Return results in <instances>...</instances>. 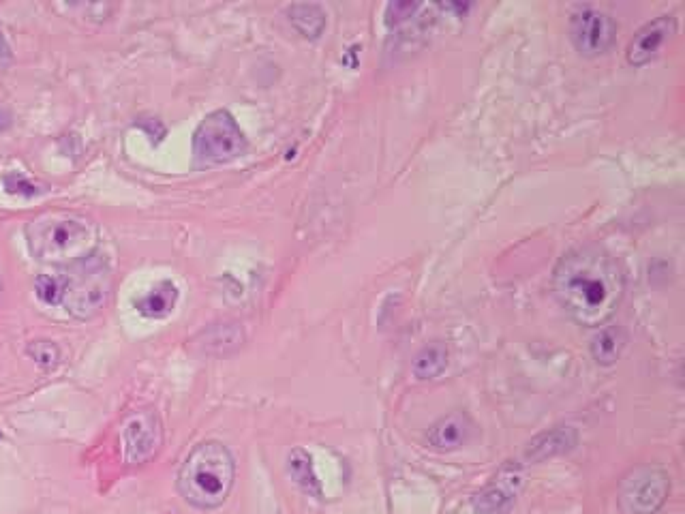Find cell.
Returning a JSON list of instances; mask_svg holds the SVG:
<instances>
[{
    "label": "cell",
    "instance_id": "cell-1",
    "mask_svg": "<svg viewBox=\"0 0 685 514\" xmlns=\"http://www.w3.org/2000/svg\"><path fill=\"white\" fill-rule=\"evenodd\" d=\"M553 292L578 326L602 328L615 317L626 281L611 253L585 245L561 257L553 272Z\"/></svg>",
    "mask_w": 685,
    "mask_h": 514
},
{
    "label": "cell",
    "instance_id": "cell-2",
    "mask_svg": "<svg viewBox=\"0 0 685 514\" xmlns=\"http://www.w3.org/2000/svg\"><path fill=\"white\" fill-rule=\"evenodd\" d=\"M26 243L39 262L73 266L97 251V228L73 210H45L28 221Z\"/></svg>",
    "mask_w": 685,
    "mask_h": 514
},
{
    "label": "cell",
    "instance_id": "cell-3",
    "mask_svg": "<svg viewBox=\"0 0 685 514\" xmlns=\"http://www.w3.org/2000/svg\"><path fill=\"white\" fill-rule=\"evenodd\" d=\"M236 480L234 455L221 442H202L185 459L178 474V491L200 510H215L230 497Z\"/></svg>",
    "mask_w": 685,
    "mask_h": 514
},
{
    "label": "cell",
    "instance_id": "cell-4",
    "mask_svg": "<svg viewBox=\"0 0 685 514\" xmlns=\"http://www.w3.org/2000/svg\"><path fill=\"white\" fill-rule=\"evenodd\" d=\"M67 277V292L63 307L78 320L97 315L112 292V270L101 253L88 255L86 260L73 264Z\"/></svg>",
    "mask_w": 685,
    "mask_h": 514
},
{
    "label": "cell",
    "instance_id": "cell-5",
    "mask_svg": "<svg viewBox=\"0 0 685 514\" xmlns=\"http://www.w3.org/2000/svg\"><path fill=\"white\" fill-rule=\"evenodd\" d=\"M247 135L227 110L210 112L193 133V161L197 168L221 165L245 155Z\"/></svg>",
    "mask_w": 685,
    "mask_h": 514
},
{
    "label": "cell",
    "instance_id": "cell-6",
    "mask_svg": "<svg viewBox=\"0 0 685 514\" xmlns=\"http://www.w3.org/2000/svg\"><path fill=\"white\" fill-rule=\"evenodd\" d=\"M671 493V478L656 465L634 467L621 480L619 504L626 514H656Z\"/></svg>",
    "mask_w": 685,
    "mask_h": 514
},
{
    "label": "cell",
    "instance_id": "cell-7",
    "mask_svg": "<svg viewBox=\"0 0 685 514\" xmlns=\"http://www.w3.org/2000/svg\"><path fill=\"white\" fill-rule=\"evenodd\" d=\"M570 39L578 54L598 58L613 48L617 39V22L606 11L581 7L570 18Z\"/></svg>",
    "mask_w": 685,
    "mask_h": 514
},
{
    "label": "cell",
    "instance_id": "cell-8",
    "mask_svg": "<svg viewBox=\"0 0 685 514\" xmlns=\"http://www.w3.org/2000/svg\"><path fill=\"white\" fill-rule=\"evenodd\" d=\"M163 442L161 418L152 410L131 412L120 429V446L127 465L137 467L157 455Z\"/></svg>",
    "mask_w": 685,
    "mask_h": 514
},
{
    "label": "cell",
    "instance_id": "cell-9",
    "mask_svg": "<svg viewBox=\"0 0 685 514\" xmlns=\"http://www.w3.org/2000/svg\"><path fill=\"white\" fill-rule=\"evenodd\" d=\"M523 472L519 465H506L501 470L491 485H486L471 504L480 514H506L514 506L516 497H519L523 489Z\"/></svg>",
    "mask_w": 685,
    "mask_h": 514
},
{
    "label": "cell",
    "instance_id": "cell-10",
    "mask_svg": "<svg viewBox=\"0 0 685 514\" xmlns=\"http://www.w3.org/2000/svg\"><path fill=\"white\" fill-rule=\"evenodd\" d=\"M677 20L673 15H660L653 22H647L638 33L632 37L626 50V58L632 67H645L653 58L660 54L666 41L675 35Z\"/></svg>",
    "mask_w": 685,
    "mask_h": 514
},
{
    "label": "cell",
    "instance_id": "cell-11",
    "mask_svg": "<svg viewBox=\"0 0 685 514\" xmlns=\"http://www.w3.org/2000/svg\"><path fill=\"white\" fill-rule=\"evenodd\" d=\"M471 431H474V425H471L469 416L463 412H452L439 418L431 427L429 444L439 452H450L465 446L469 442Z\"/></svg>",
    "mask_w": 685,
    "mask_h": 514
},
{
    "label": "cell",
    "instance_id": "cell-12",
    "mask_svg": "<svg viewBox=\"0 0 685 514\" xmlns=\"http://www.w3.org/2000/svg\"><path fill=\"white\" fill-rule=\"evenodd\" d=\"M178 302V287L172 281H161L150 287L146 294L133 300L135 309L150 320H163L170 315Z\"/></svg>",
    "mask_w": 685,
    "mask_h": 514
},
{
    "label": "cell",
    "instance_id": "cell-13",
    "mask_svg": "<svg viewBox=\"0 0 685 514\" xmlns=\"http://www.w3.org/2000/svg\"><path fill=\"white\" fill-rule=\"evenodd\" d=\"M287 472L304 493L311 495V497H317V500H322V495H324L322 482H319V478L315 474V465H313V459L307 450L296 448V450L289 452Z\"/></svg>",
    "mask_w": 685,
    "mask_h": 514
},
{
    "label": "cell",
    "instance_id": "cell-14",
    "mask_svg": "<svg viewBox=\"0 0 685 514\" xmlns=\"http://www.w3.org/2000/svg\"><path fill=\"white\" fill-rule=\"evenodd\" d=\"M242 328L238 324H215L212 328L204 330L197 345L204 354H230L242 345Z\"/></svg>",
    "mask_w": 685,
    "mask_h": 514
},
{
    "label": "cell",
    "instance_id": "cell-15",
    "mask_svg": "<svg viewBox=\"0 0 685 514\" xmlns=\"http://www.w3.org/2000/svg\"><path fill=\"white\" fill-rule=\"evenodd\" d=\"M576 444V433L574 429L566 427V429H555L551 433H544L540 435L538 440H534L529 444L527 450V459L529 461H544L548 457H555L561 455V452L570 450Z\"/></svg>",
    "mask_w": 685,
    "mask_h": 514
},
{
    "label": "cell",
    "instance_id": "cell-16",
    "mask_svg": "<svg viewBox=\"0 0 685 514\" xmlns=\"http://www.w3.org/2000/svg\"><path fill=\"white\" fill-rule=\"evenodd\" d=\"M623 347H626V335L617 326H602L600 332L591 341V354L598 365L611 367L619 360Z\"/></svg>",
    "mask_w": 685,
    "mask_h": 514
},
{
    "label": "cell",
    "instance_id": "cell-17",
    "mask_svg": "<svg viewBox=\"0 0 685 514\" xmlns=\"http://www.w3.org/2000/svg\"><path fill=\"white\" fill-rule=\"evenodd\" d=\"M289 22L298 30L302 37L317 39L326 28V13L319 5H292L287 7Z\"/></svg>",
    "mask_w": 685,
    "mask_h": 514
},
{
    "label": "cell",
    "instance_id": "cell-18",
    "mask_svg": "<svg viewBox=\"0 0 685 514\" xmlns=\"http://www.w3.org/2000/svg\"><path fill=\"white\" fill-rule=\"evenodd\" d=\"M448 367V350L446 345L431 343L420 350L414 360V375L418 380H435Z\"/></svg>",
    "mask_w": 685,
    "mask_h": 514
},
{
    "label": "cell",
    "instance_id": "cell-19",
    "mask_svg": "<svg viewBox=\"0 0 685 514\" xmlns=\"http://www.w3.org/2000/svg\"><path fill=\"white\" fill-rule=\"evenodd\" d=\"M35 292L39 300L45 305H63V298L67 292V277L65 275H41L35 281Z\"/></svg>",
    "mask_w": 685,
    "mask_h": 514
},
{
    "label": "cell",
    "instance_id": "cell-20",
    "mask_svg": "<svg viewBox=\"0 0 685 514\" xmlns=\"http://www.w3.org/2000/svg\"><path fill=\"white\" fill-rule=\"evenodd\" d=\"M26 352L43 369H54L60 360L58 345L52 341H33L26 347Z\"/></svg>",
    "mask_w": 685,
    "mask_h": 514
},
{
    "label": "cell",
    "instance_id": "cell-21",
    "mask_svg": "<svg viewBox=\"0 0 685 514\" xmlns=\"http://www.w3.org/2000/svg\"><path fill=\"white\" fill-rule=\"evenodd\" d=\"M3 185L7 189V193L11 195H22V198H35V195L43 193V189L39 185H35L33 180H28L24 174L20 172H7L3 176Z\"/></svg>",
    "mask_w": 685,
    "mask_h": 514
},
{
    "label": "cell",
    "instance_id": "cell-22",
    "mask_svg": "<svg viewBox=\"0 0 685 514\" xmlns=\"http://www.w3.org/2000/svg\"><path fill=\"white\" fill-rule=\"evenodd\" d=\"M418 9V5H409V3H397V5H388V24H401L407 18L414 15V11Z\"/></svg>",
    "mask_w": 685,
    "mask_h": 514
},
{
    "label": "cell",
    "instance_id": "cell-23",
    "mask_svg": "<svg viewBox=\"0 0 685 514\" xmlns=\"http://www.w3.org/2000/svg\"><path fill=\"white\" fill-rule=\"evenodd\" d=\"M9 56H11V48L3 35V30H0V58H9Z\"/></svg>",
    "mask_w": 685,
    "mask_h": 514
},
{
    "label": "cell",
    "instance_id": "cell-24",
    "mask_svg": "<svg viewBox=\"0 0 685 514\" xmlns=\"http://www.w3.org/2000/svg\"><path fill=\"white\" fill-rule=\"evenodd\" d=\"M7 125H9V116H7V112L3 108H0V129H5Z\"/></svg>",
    "mask_w": 685,
    "mask_h": 514
},
{
    "label": "cell",
    "instance_id": "cell-25",
    "mask_svg": "<svg viewBox=\"0 0 685 514\" xmlns=\"http://www.w3.org/2000/svg\"><path fill=\"white\" fill-rule=\"evenodd\" d=\"M0 292H3V281H0Z\"/></svg>",
    "mask_w": 685,
    "mask_h": 514
}]
</instances>
